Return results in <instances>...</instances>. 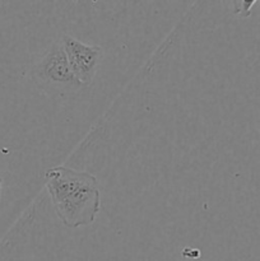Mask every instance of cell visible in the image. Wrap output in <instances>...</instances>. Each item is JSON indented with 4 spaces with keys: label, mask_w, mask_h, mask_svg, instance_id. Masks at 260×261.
<instances>
[{
    "label": "cell",
    "mask_w": 260,
    "mask_h": 261,
    "mask_svg": "<svg viewBox=\"0 0 260 261\" xmlns=\"http://www.w3.org/2000/svg\"><path fill=\"white\" fill-rule=\"evenodd\" d=\"M56 216L69 228L91 226L101 211L98 181L92 173L55 166L45 173Z\"/></svg>",
    "instance_id": "cell-1"
},
{
    "label": "cell",
    "mask_w": 260,
    "mask_h": 261,
    "mask_svg": "<svg viewBox=\"0 0 260 261\" xmlns=\"http://www.w3.org/2000/svg\"><path fill=\"white\" fill-rule=\"evenodd\" d=\"M61 45L68 58L71 71L82 86H89L96 76L103 59V48L98 45H89L70 35H64Z\"/></svg>",
    "instance_id": "cell-2"
},
{
    "label": "cell",
    "mask_w": 260,
    "mask_h": 261,
    "mask_svg": "<svg viewBox=\"0 0 260 261\" xmlns=\"http://www.w3.org/2000/svg\"><path fill=\"white\" fill-rule=\"evenodd\" d=\"M35 74L41 82L48 84L82 86L71 71L61 42H54L50 48L43 54L41 60L36 65Z\"/></svg>",
    "instance_id": "cell-3"
},
{
    "label": "cell",
    "mask_w": 260,
    "mask_h": 261,
    "mask_svg": "<svg viewBox=\"0 0 260 261\" xmlns=\"http://www.w3.org/2000/svg\"><path fill=\"white\" fill-rule=\"evenodd\" d=\"M257 71H259V74H260V56H259V60H257Z\"/></svg>",
    "instance_id": "cell-4"
},
{
    "label": "cell",
    "mask_w": 260,
    "mask_h": 261,
    "mask_svg": "<svg viewBox=\"0 0 260 261\" xmlns=\"http://www.w3.org/2000/svg\"><path fill=\"white\" fill-rule=\"evenodd\" d=\"M0 196H2V178H0Z\"/></svg>",
    "instance_id": "cell-5"
}]
</instances>
